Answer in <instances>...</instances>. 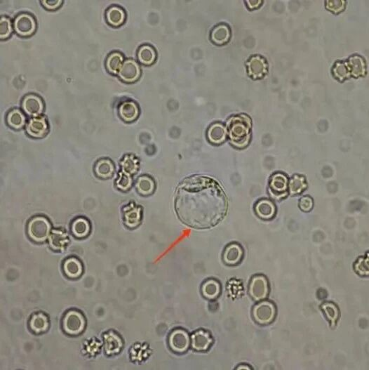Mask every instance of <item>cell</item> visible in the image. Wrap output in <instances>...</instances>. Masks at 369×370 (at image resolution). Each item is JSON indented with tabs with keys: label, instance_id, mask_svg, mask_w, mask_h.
<instances>
[{
	"label": "cell",
	"instance_id": "obj_1",
	"mask_svg": "<svg viewBox=\"0 0 369 370\" xmlns=\"http://www.w3.org/2000/svg\"><path fill=\"white\" fill-rule=\"evenodd\" d=\"M175 208L184 224L195 229L216 226L226 215V195L214 180L205 176L188 178L177 189Z\"/></svg>",
	"mask_w": 369,
	"mask_h": 370
},
{
	"label": "cell",
	"instance_id": "obj_2",
	"mask_svg": "<svg viewBox=\"0 0 369 370\" xmlns=\"http://www.w3.org/2000/svg\"><path fill=\"white\" fill-rule=\"evenodd\" d=\"M251 120L245 115L232 117L228 122V133L234 146L243 149L247 146L251 134Z\"/></svg>",
	"mask_w": 369,
	"mask_h": 370
},
{
	"label": "cell",
	"instance_id": "obj_3",
	"mask_svg": "<svg viewBox=\"0 0 369 370\" xmlns=\"http://www.w3.org/2000/svg\"><path fill=\"white\" fill-rule=\"evenodd\" d=\"M51 225L49 220L43 216H36L29 221L28 233L29 237L36 243H42L49 237Z\"/></svg>",
	"mask_w": 369,
	"mask_h": 370
},
{
	"label": "cell",
	"instance_id": "obj_4",
	"mask_svg": "<svg viewBox=\"0 0 369 370\" xmlns=\"http://www.w3.org/2000/svg\"><path fill=\"white\" fill-rule=\"evenodd\" d=\"M276 310L273 303L263 301L255 305L252 310L253 320L261 325L272 323L276 317Z\"/></svg>",
	"mask_w": 369,
	"mask_h": 370
},
{
	"label": "cell",
	"instance_id": "obj_5",
	"mask_svg": "<svg viewBox=\"0 0 369 370\" xmlns=\"http://www.w3.org/2000/svg\"><path fill=\"white\" fill-rule=\"evenodd\" d=\"M63 327L65 332L68 335H80L85 327L84 316L78 310H70L65 314L63 318Z\"/></svg>",
	"mask_w": 369,
	"mask_h": 370
},
{
	"label": "cell",
	"instance_id": "obj_6",
	"mask_svg": "<svg viewBox=\"0 0 369 370\" xmlns=\"http://www.w3.org/2000/svg\"><path fill=\"white\" fill-rule=\"evenodd\" d=\"M289 191V181L284 174L278 172L273 174L269 181V192L273 198L281 200L284 198Z\"/></svg>",
	"mask_w": 369,
	"mask_h": 370
},
{
	"label": "cell",
	"instance_id": "obj_7",
	"mask_svg": "<svg viewBox=\"0 0 369 370\" xmlns=\"http://www.w3.org/2000/svg\"><path fill=\"white\" fill-rule=\"evenodd\" d=\"M13 28L19 35L24 37L31 35L35 31L36 28L35 18L29 13H19L13 21Z\"/></svg>",
	"mask_w": 369,
	"mask_h": 370
},
{
	"label": "cell",
	"instance_id": "obj_8",
	"mask_svg": "<svg viewBox=\"0 0 369 370\" xmlns=\"http://www.w3.org/2000/svg\"><path fill=\"white\" fill-rule=\"evenodd\" d=\"M249 292L253 300L263 301L268 297L270 286L268 279L263 275L253 276L250 282Z\"/></svg>",
	"mask_w": 369,
	"mask_h": 370
},
{
	"label": "cell",
	"instance_id": "obj_9",
	"mask_svg": "<svg viewBox=\"0 0 369 370\" xmlns=\"http://www.w3.org/2000/svg\"><path fill=\"white\" fill-rule=\"evenodd\" d=\"M169 345L171 349L176 354L187 351L190 346V338L187 331L182 329H174L169 335Z\"/></svg>",
	"mask_w": 369,
	"mask_h": 370
},
{
	"label": "cell",
	"instance_id": "obj_10",
	"mask_svg": "<svg viewBox=\"0 0 369 370\" xmlns=\"http://www.w3.org/2000/svg\"><path fill=\"white\" fill-rule=\"evenodd\" d=\"M21 105L26 114L34 117L41 115L44 108V101L42 98L35 94H28L25 96Z\"/></svg>",
	"mask_w": 369,
	"mask_h": 370
},
{
	"label": "cell",
	"instance_id": "obj_11",
	"mask_svg": "<svg viewBox=\"0 0 369 370\" xmlns=\"http://www.w3.org/2000/svg\"><path fill=\"white\" fill-rule=\"evenodd\" d=\"M117 74L123 81L134 82L141 76V68L135 60L126 59L123 63Z\"/></svg>",
	"mask_w": 369,
	"mask_h": 370
},
{
	"label": "cell",
	"instance_id": "obj_12",
	"mask_svg": "<svg viewBox=\"0 0 369 370\" xmlns=\"http://www.w3.org/2000/svg\"><path fill=\"white\" fill-rule=\"evenodd\" d=\"M212 344L213 338L211 334L203 329L194 332L190 338V345L197 351H207Z\"/></svg>",
	"mask_w": 369,
	"mask_h": 370
},
{
	"label": "cell",
	"instance_id": "obj_13",
	"mask_svg": "<svg viewBox=\"0 0 369 370\" xmlns=\"http://www.w3.org/2000/svg\"><path fill=\"white\" fill-rule=\"evenodd\" d=\"M49 125L45 117H34L28 121L26 126L27 133L30 137L42 138L47 134Z\"/></svg>",
	"mask_w": 369,
	"mask_h": 370
},
{
	"label": "cell",
	"instance_id": "obj_14",
	"mask_svg": "<svg viewBox=\"0 0 369 370\" xmlns=\"http://www.w3.org/2000/svg\"><path fill=\"white\" fill-rule=\"evenodd\" d=\"M244 256V250L241 245L232 243L225 248L223 254V260L228 266H236L242 262Z\"/></svg>",
	"mask_w": 369,
	"mask_h": 370
},
{
	"label": "cell",
	"instance_id": "obj_15",
	"mask_svg": "<svg viewBox=\"0 0 369 370\" xmlns=\"http://www.w3.org/2000/svg\"><path fill=\"white\" fill-rule=\"evenodd\" d=\"M142 209L131 203L124 209V220L125 225L131 229L137 227L141 224Z\"/></svg>",
	"mask_w": 369,
	"mask_h": 370
},
{
	"label": "cell",
	"instance_id": "obj_16",
	"mask_svg": "<svg viewBox=\"0 0 369 370\" xmlns=\"http://www.w3.org/2000/svg\"><path fill=\"white\" fill-rule=\"evenodd\" d=\"M119 115L125 122H131L136 120L139 116V108L134 101L127 100L123 101L119 105Z\"/></svg>",
	"mask_w": 369,
	"mask_h": 370
},
{
	"label": "cell",
	"instance_id": "obj_17",
	"mask_svg": "<svg viewBox=\"0 0 369 370\" xmlns=\"http://www.w3.org/2000/svg\"><path fill=\"white\" fill-rule=\"evenodd\" d=\"M254 210L257 216L263 220L272 219L276 214L275 205L268 199L257 201L255 205Z\"/></svg>",
	"mask_w": 369,
	"mask_h": 370
},
{
	"label": "cell",
	"instance_id": "obj_18",
	"mask_svg": "<svg viewBox=\"0 0 369 370\" xmlns=\"http://www.w3.org/2000/svg\"><path fill=\"white\" fill-rule=\"evenodd\" d=\"M248 72L254 79L264 76L267 70L266 63L260 55L251 57L247 63Z\"/></svg>",
	"mask_w": 369,
	"mask_h": 370
},
{
	"label": "cell",
	"instance_id": "obj_19",
	"mask_svg": "<svg viewBox=\"0 0 369 370\" xmlns=\"http://www.w3.org/2000/svg\"><path fill=\"white\" fill-rule=\"evenodd\" d=\"M201 291L203 297L207 300H216L220 294V284L216 280H207L201 285Z\"/></svg>",
	"mask_w": 369,
	"mask_h": 370
},
{
	"label": "cell",
	"instance_id": "obj_20",
	"mask_svg": "<svg viewBox=\"0 0 369 370\" xmlns=\"http://www.w3.org/2000/svg\"><path fill=\"white\" fill-rule=\"evenodd\" d=\"M105 16L109 24L113 26H120L124 22L126 13L120 6L112 5L107 8Z\"/></svg>",
	"mask_w": 369,
	"mask_h": 370
},
{
	"label": "cell",
	"instance_id": "obj_21",
	"mask_svg": "<svg viewBox=\"0 0 369 370\" xmlns=\"http://www.w3.org/2000/svg\"><path fill=\"white\" fill-rule=\"evenodd\" d=\"M230 38V29L226 24H219L211 30V40L216 45H224L229 41Z\"/></svg>",
	"mask_w": 369,
	"mask_h": 370
},
{
	"label": "cell",
	"instance_id": "obj_22",
	"mask_svg": "<svg viewBox=\"0 0 369 370\" xmlns=\"http://www.w3.org/2000/svg\"><path fill=\"white\" fill-rule=\"evenodd\" d=\"M49 245L53 250L62 251L68 244V235L61 230H54L49 235Z\"/></svg>",
	"mask_w": 369,
	"mask_h": 370
},
{
	"label": "cell",
	"instance_id": "obj_23",
	"mask_svg": "<svg viewBox=\"0 0 369 370\" xmlns=\"http://www.w3.org/2000/svg\"><path fill=\"white\" fill-rule=\"evenodd\" d=\"M63 270L65 275L70 279H77L82 275L83 271L82 263L77 258H67L63 264Z\"/></svg>",
	"mask_w": 369,
	"mask_h": 370
},
{
	"label": "cell",
	"instance_id": "obj_24",
	"mask_svg": "<svg viewBox=\"0 0 369 370\" xmlns=\"http://www.w3.org/2000/svg\"><path fill=\"white\" fill-rule=\"evenodd\" d=\"M226 127L220 123L213 124L207 132V138L213 144H220L226 141Z\"/></svg>",
	"mask_w": 369,
	"mask_h": 370
},
{
	"label": "cell",
	"instance_id": "obj_25",
	"mask_svg": "<svg viewBox=\"0 0 369 370\" xmlns=\"http://www.w3.org/2000/svg\"><path fill=\"white\" fill-rule=\"evenodd\" d=\"M95 173L101 179H108L113 175L115 166L112 161L107 158L99 160L95 165Z\"/></svg>",
	"mask_w": 369,
	"mask_h": 370
},
{
	"label": "cell",
	"instance_id": "obj_26",
	"mask_svg": "<svg viewBox=\"0 0 369 370\" xmlns=\"http://www.w3.org/2000/svg\"><path fill=\"white\" fill-rule=\"evenodd\" d=\"M138 61L144 65H151L157 59V53L153 46L143 45L138 49L137 52Z\"/></svg>",
	"mask_w": 369,
	"mask_h": 370
},
{
	"label": "cell",
	"instance_id": "obj_27",
	"mask_svg": "<svg viewBox=\"0 0 369 370\" xmlns=\"http://www.w3.org/2000/svg\"><path fill=\"white\" fill-rule=\"evenodd\" d=\"M7 122L13 129L19 130L26 124V116L19 109H11L7 113Z\"/></svg>",
	"mask_w": 369,
	"mask_h": 370
},
{
	"label": "cell",
	"instance_id": "obj_28",
	"mask_svg": "<svg viewBox=\"0 0 369 370\" xmlns=\"http://www.w3.org/2000/svg\"><path fill=\"white\" fill-rule=\"evenodd\" d=\"M124 63V57L119 51H113L107 55L105 66L109 72L113 74L118 73L119 70Z\"/></svg>",
	"mask_w": 369,
	"mask_h": 370
},
{
	"label": "cell",
	"instance_id": "obj_29",
	"mask_svg": "<svg viewBox=\"0 0 369 370\" xmlns=\"http://www.w3.org/2000/svg\"><path fill=\"white\" fill-rule=\"evenodd\" d=\"M105 351L108 354H117L122 349V341L115 332H109L105 337Z\"/></svg>",
	"mask_w": 369,
	"mask_h": 370
},
{
	"label": "cell",
	"instance_id": "obj_30",
	"mask_svg": "<svg viewBox=\"0 0 369 370\" xmlns=\"http://www.w3.org/2000/svg\"><path fill=\"white\" fill-rule=\"evenodd\" d=\"M136 190L142 195H150L155 189L154 180L149 176H141L138 178L136 183Z\"/></svg>",
	"mask_w": 369,
	"mask_h": 370
},
{
	"label": "cell",
	"instance_id": "obj_31",
	"mask_svg": "<svg viewBox=\"0 0 369 370\" xmlns=\"http://www.w3.org/2000/svg\"><path fill=\"white\" fill-rule=\"evenodd\" d=\"M30 328L36 333L45 331L49 327V319L42 312H38L32 316L30 322Z\"/></svg>",
	"mask_w": 369,
	"mask_h": 370
},
{
	"label": "cell",
	"instance_id": "obj_32",
	"mask_svg": "<svg viewBox=\"0 0 369 370\" xmlns=\"http://www.w3.org/2000/svg\"><path fill=\"white\" fill-rule=\"evenodd\" d=\"M71 230L73 235L77 237H85L90 233V224L84 218H76L73 220Z\"/></svg>",
	"mask_w": 369,
	"mask_h": 370
},
{
	"label": "cell",
	"instance_id": "obj_33",
	"mask_svg": "<svg viewBox=\"0 0 369 370\" xmlns=\"http://www.w3.org/2000/svg\"><path fill=\"white\" fill-rule=\"evenodd\" d=\"M307 183L305 176L294 174L290 179L289 191L291 195H299L307 189Z\"/></svg>",
	"mask_w": 369,
	"mask_h": 370
},
{
	"label": "cell",
	"instance_id": "obj_34",
	"mask_svg": "<svg viewBox=\"0 0 369 370\" xmlns=\"http://www.w3.org/2000/svg\"><path fill=\"white\" fill-rule=\"evenodd\" d=\"M321 308L330 325H335L340 317V310L338 306L334 303L324 302L321 305Z\"/></svg>",
	"mask_w": 369,
	"mask_h": 370
},
{
	"label": "cell",
	"instance_id": "obj_35",
	"mask_svg": "<svg viewBox=\"0 0 369 370\" xmlns=\"http://www.w3.org/2000/svg\"><path fill=\"white\" fill-rule=\"evenodd\" d=\"M138 168V160L133 155H126L122 162V172L132 176L135 174Z\"/></svg>",
	"mask_w": 369,
	"mask_h": 370
},
{
	"label": "cell",
	"instance_id": "obj_36",
	"mask_svg": "<svg viewBox=\"0 0 369 370\" xmlns=\"http://www.w3.org/2000/svg\"><path fill=\"white\" fill-rule=\"evenodd\" d=\"M349 68L350 69L352 74L355 76H360L364 75L365 72V64L364 61L360 57L355 55L349 59Z\"/></svg>",
	"mask_w": 369,
	"mask_h": 370
},
{
	"label": "cell",
	"instance_id": "obj_37",
	"mask_svg": "<svg viewBox=\"0 0 369 370\" xmlns=\"http://www.w3.org/2000/svg\"><path fill=\"white\" fill-rule=\"evenodd\" d=\"M12 24L10 18L7 16H2L0 18V38L6 39L12 32Z\"/></svg>",
	"mask_w": 369,
	"mask_h": 370
},
{
	"label": "cell",
	"instance_id": "obj_38",
	"mask_svg": "<svg viewBox=\"0 0 369 370\" xmlns=\"http://www.w3.org/2000/svg\"><path fill=\"white\" fill-rule=\"evenodd\" d=\"M355 271L361 276L368 275V257H360L357 260L354 265Z\"/></svg>",
	"mask_w": 369,
	"mask_h": 370
},
{
	"label": "cell",
	"instance_id": "obj_39",
	"mask_svg": "<svg viewBox=\"0 0 369 370\" xmlns=\"http://www.w3.org/2000/svg\"><path fill=\"white\" fill-rule=\"evenodd\" d=\"M132 178L128 174H120L117 179V187L122 191H127L132 187Z\"/></svg>",
	"mask_w": 369,
	"mask_h": 370
},
{
	"label": "cell",
	"instance_id": "obj_40",
	"mask_svg": "<svg viewBox=\"0 0 369 370\" xmlns=\"http://www.w3.org/2000/svg\"><path fill=\"white\" fill-rule=\"evenodd\" d=\"M314 206V201L312 197L309 196H304L302 197L299 202V208L302 211L305 212H310L312 210Z\"/></svg>",
	"mask_w": 369,
	"mask_h": 370
},
{
	"label": "cell",
	"instance_id": "obj_41",
	"mask_svg": "<svg viewBox=\"0 0 369 370\" xmlns=\"http://www.w3.org/2000/svg\"><path fill=\"white\" fill-rule=\"evenodd\" d=\"M335 70L336 76L340 79L343 80L347 76V68L343 63H337L336 65Z\"/></svg>",
	"mask_w": 369,
	"mask_h": 370
},
{
	"label": "cell",
	"instance_id": "obj_42",
	"mask_svg": "<svg viewBox=\"0 0 369 370\" xmlns=\"http://www.w3.org/2000/svg\"><path fill=\"white\" fill-rule=\"evenodd\" d=\"M63 2L61 0H42V4L48 9H55L60 7Z\"/></svg>",
	"mask_w": 369,
	"mask_h": 370
},
{
	"label": "cell",
	"instance_id": "obj_43",
	"mask_svg": "<svg viewBox=\"0 0 369 370\" xmlns=\"http://www.w3.org/2000/svg\"><path fill=\"white\" fill-rule=\"evenodd\" d=\"M247 4L249 5L250 8L254 9L255 7H259V5H261V2L259 1H249L247 2Z\"/></svg>",
	"mask_w": 369,
	"mask_h": 370
}]
</instances>
